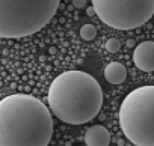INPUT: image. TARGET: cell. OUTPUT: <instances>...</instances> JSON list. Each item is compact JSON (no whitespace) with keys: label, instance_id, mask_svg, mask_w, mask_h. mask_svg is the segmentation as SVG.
Segmentation results:
<instances>
[{"label":"cell","instance_id":"cell-14","mask_svg":"<svg viewBox=\"0 0 154 146\" xmlns=\"http://www.w3.org/2000/svg\"><path fill=\"white\" fill-rule=\"evenodd\" d=\"M50 53H51V54H54V53H56V48H54V47H51V48H50Z\"/></svg>","mask_w":154,"mask_h":146},{"label":"cell","instance_id":"cell-5","mask_svg":"<svg viewBox=\"0 0 154 146\" xmlns=\"http://www.w3.org/2000/svg\"><path fill=\"white\" fill-rule=\"evenodd\" d=\"M92 8L109 27L131 30L154 15V0H92Z\"/></svg>","mask_w":154,"mask_h":146},{"label":"cell","instance_id":"cell-7","mask_svg":"<svg viewBox=\"0 0 154 146\" xmlns=\"http://www.w3.org/2000/svg\"><path fill=\"white\" fill-rule=\"evenodd\" d=\"M85 143L88 146H109L110 133L103 125H92L85 133Z\"/></svg>","mask_w":154,"mask_h":146},{"label":"cell","instance_id":"cell-11","mask_svg":"<svg viewBox=\"0 0 154 146\" xmlns=\"http://www.w3.org/2000/svg\"><path fill=\"white\" fill-rule=\"evenodd\" d=\"M72 5L77 8V9H80L86 5V0H72Z\"/></svg>","mask_w":154,"mask_h":146},{"label":"cell","instance_id":"cell-13","mask_svg":"<svg viewBox=\"0 0 154 146\" xmlns=\"http://www.w3.org/2000/svg\"><path fill=\"white\" fill-rule=\"evenodd\" d=\"M127 47H130V48L134 47V41H133V39H128V41H127Z\"/></svg>","mask_w":154,"mask_h":146},{"label":"cell","instance_id":"cell-4","mask_svg":"<svg viewBox=\"0 0 154 146\" xmlns=\"http://www.w3.org/2000/svg\"><path fill=\"white\" fill-rule=\"evenodd\" d=\"M119 125L133 145L154 146V86H140L124 98Z\"/></svg>","mask_w":154,"mask_h":146},{"label":"cell","instance_id":"cell-8","mask_svg":"<svg viewBox=\"0 0 154 146\" xmlns=\"http://www.w3.org/2000/svg\"><path fill=\"white\" fill-rule=\"evenodd\" d=\"M104 79L110 85H121L127 79V69L119 62H112L104 68Z\"/></svg>","mask_w":154,"mask_h":146},{"label":"cell","instance_id":"cell-9","mask_svg":"<svg viewBox=\"0 0 154 146\" xmlns=\"http://www.w3.org/2000/svg\"><path fill=\"white\" fill-rule=\"evenodd\" d=\"M80 36L85 39V41H92L95 36H97V29L95 26L92 24H83L80 27Z\"/></svg>","mask_w":154,"mask_h":146},{"label":"cell","instance_id":"cell-6","mask_svg":"<svg viewBox=\"0 0 154 146\" xmlns=\"http://www.w3.org/2000/svg\"><path fill=\"white\" fill-rule=\"evenodd\" d=\"M133 62L143 72L154 71V41H143L137 44L133 51Z\"/></svg>","mask_w":154,"mask_h":146},{"label":"cell","instance_id":"cell-1","mask_svg":"<svg viewBox=\"0 0 154 146\" xmlns=\"http://www.w3.org/2000/svg\"><path fill=\"white\" fill-rule=\"evenodd\" d=\"M53 119L42 101L15 94L0 101V146H47Z\"/></svg>","mask_w":154,"mask_h":146},{"label":"cell","instance_id":"cell-3","mask_svg":"<svg viewBox=\"0 0 154 146\" xmlns=\"http://www.w3.org/2000/svg\"><path fill=\"white\" fill-rule=\"evenodd\" d=\"M60 0H0V38H24L54 17Z\"/></svg>","mask_w":154,"mask_h":146},{"label":"cell","instance_id":"cell-12","mask_svg":"<svg viewBox=\"0 0 154 146\" xmlns=\"http://www.w3.org/2000/svg\"><path fill=\"white\" fill-rule=\"evenodd\" d=\"M86 14H88V17H94V15H95V11H94V8H92V6L86 8Z\"/></svg>","mask_w":154,"mask_h":146},{"label":"cell","instance_id":"cell-2","mask_svg":"<svg viewBox=\"0 0 154 146\" xmlns=\"http://www.w3.org/2000/svg\"><path fill=\"white\" fill-rule=\"evenodd\" d=\"M51 113L69 125L92 121L103 106L100 83L83 71H66L57 76L48 89Z\"/></svg>","mask_w":154,"mask_h":146},{"label":"cell","instance_id":"cell-10","mask_svg":"<svg viewBox=\"0 0 154 146\" xmlns=\"http://www.w3.org/2000/svg\"><path fill=\"white\" fill-rule=\"evenodd\" d=\"M104 47H106V50H107L109 53H116V51H119V48H121V41L116 39V38H110V39L106 41Z\"/></svg>","mask_w":154,"mask_h":146}]
</instances>
